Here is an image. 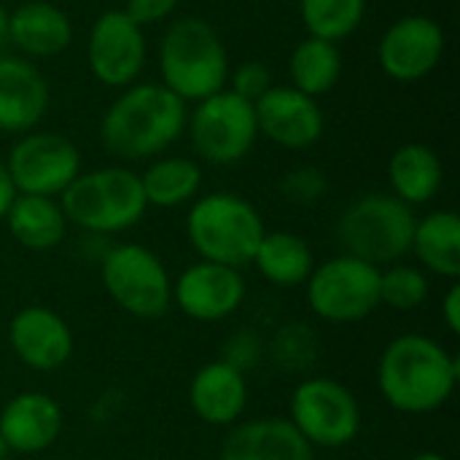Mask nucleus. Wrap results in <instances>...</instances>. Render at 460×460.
I'll use <instances>...</instances> for the list:
<instances>
[{"label":"nucleus","instance_id":"34","mask_svg":"<svg viewBox=\"0 0 460 460\" xmlns=\"http://www.w3.org/2000/svg\"><path fill=\"white\" fill-rule=\"evenodd\" d=\"M178 3H181V0H127L124 13H127L135 24L146 27V24L164 22V19L178 8Z\"/></svg>","mask_w":460,"mask_h":460},{"label":"nucleus","instance_id":"22","mask_svg":"<svg viewBox=\"0 0 460 460\" xmlns=\"http://www.w3.org/2000/svg\"><path fill=\"white\" fill-rule=\"evenodd\" d=\"M418 267L447 283L460 278V218L456 210H431L415 221L412 248Z\"/></svg>","mask_w":460,"mask_h":460},{"label":"nucleus","instance_id":"32","mask_svg":"<svg viewBox=\"0 0 460 460\" xmlns=\"http://www.w3.org/2000/svg\"><path fill=\"white\" fill-rule=\"evenodd\" d=\"M329 191V178L318 167H296L280 178V194L294 205H318Z\"/></svg>","mask_w":460,"mask_h":460},{"label":"nucleus","instance_id":"21","mask_svg":"<svg viewBox=\"0 0 460 460\" xmlns=\"http://www.w3.org/2000/svg\"><path fill=\"white\" fill-rule=\"evenodd\" d=\"M8 40L27 57H54L73 40L67 13L46 0H27L11 11Z\"/></svg>","mask_w":460,"mask_h":460},{"label":"nucleus","instance_id":"8","mask_svg":"<svg viewBox=\"0 0 460 460\" xmlns=\"http://www.w3.org/2000/svg\"><path fill=\"white\" fill-rule=\"evenodd\" d=\"M286 418L315 450L350 447L364 429L358 396L326 375H305L294 385Z\"/></svg>","mask_w":460,"mask_h":460},{"label":"nucleus","instance_id":"31","mask_svg":"<svg viewBox=\"0 0 460 460\" xmlns=\"http://www.w3.org/2000/svg\"><path fill=\"white\" fill-rule=\"evenodd\" d=\"M224 364L234 367L237 372L248 375L253 372L264 358H267V340L259 334V329L253 326H243V329H234L224 345H221V356H218Z\"/></svg>","mask_w":460,"mask_h":460},{"label":"nucleus","instance_id":"37","mask_svg":"<svg viewBox=\"0 0 460 460\" xmlns=\"http://www.w3.org/2000/svg\"><path fill=\"white\" fill-rule=\"evenodd\" d=\"M8 22H11V11L0 3V46L8 40Z\"/></svg>","mask_w":460,"mask_h":460},{"label":"nucleus","instance_id":"30","mask_svg":"<svg viewBox=\"0 0 460 460\" xmlns=\"http://www.w3.org/2000/svg\"><path fill=\"white\" fill-rule=\"evenodd\" d=\"M431 294V280L420 267L412 264H388L380 267V307L394 313H412L426 305Z\"/></svg>","mask_w":460,"mask_h":460},{"label":"nucleus","instance_id":"4","mask_svg":"<svg viewBox=\"0 0 460 460\" xmlns=\"http://www.w3.org/2000/svg\"><path fill=\"white\" fill-rule=\"evenodd\" d=\"M67 224L92 237H111L143 221L148 202L140 172L129 167H100L78 172L57 197Z\"/></svg>","mask_w":460,"mask_h":460},{"label":"nucleus","instance_id":"1","mask_svg":"<svg viewBox=\"0 0 460 460\" xmlns=\"http://www.w3.org/2000/svg\"><path fill=\"white\" fill-rule=\"evenodd\" d=\"M460 364L439 340L418 332L394 337L377 361V391L399 415L439 412L456 396Z\"/></svg>","mask_w":460,"mask_h":460},{"label":"nucleus","instance_id":"17","mask_svg":"<svg viewBox=\"0 0 460 460\" xmlns=\"http://www.w3.org/2000/svg\"><path fill=\"white\" fill-rule=\"evenodd\" d=\"M65 429V412L46 391H22L0 407V442L8 456H40Z\"/></svg>","mask_w":460,"mask_h":460},{"label":"nucleus","instance_id":"16","mask_svg":"<svg viewBox=\"0 0 460 460\" xmlns=\"http://www.w3.org/2000/svg\"><path fill=\"white\" fill-rule=\"evenodd\" d=\"M253 111L259 132L288 151H305L315 146L326 127L315 97H307L294 86H270L253 102Z\"/></svg>","mask_w":460,"mask_h":460},{"label":"nucleus","instance_id":"10","mask_svg":"<svg viewBox=\"0 0 460 460\" xmlns=\"http://www.w3.org/2000/svg\"><path fill=\"white\" fill-rule=\"evenodd\" d=\"M191 146L208 164H237L245 159L259 137L253 102L243 100L232 89H221L197 102L191 119H186Z\"/></svg>","mask_w":460,"mask_h":460},{"label":"nucleus","instance_id":"5","mask_svg":"<svg viewBox=\"0 0 460 460\" xmlns=\"http://www.w3.org/2000/svg\"><path fill=\"white\" fill-rule=\"evenodd\" d=\"M162 86L183 102H199L224 89L229 57L221 35L199 16L172 22L159 43Z\"/></svg>","mask_w":460,"mask_h":460},{"label":"nucleus","instance_id":"6","mask_svg":"<svg viewBox=\"0 0 460 460\" xmlns=\"http://www.w3.org/2000/svg\"><path fill=\"white\" fill-rule=\"evenodd\" d=\"M415 210L391 191H372L353 199L337 221V240L342 253L388 267L402 261L412 248Z\"/></svg>","mask_w":460,"mask_h":460},{"label":"nucleus","instance_id":"18","mask_svg":"<svg viewBox=\"0 0 460 460\" xmlns=\"http://www.w3.org/2000/svg\"><path fill=\"white\" fill-rule=\"evenodd\" d=\"M251 402L248 375L221 358L202 364L189 383V407L194 418L210 429H232L245 420Z\"/></svg>","mask_w":460,"mask_h":460},{"label":"nucleus","instance_id":"7","mask_svg":"<svg viewBox=\"0 0 460 460\" xmlns=\"http://www.w3.org/2000/svg\"><path fill=\"white\" fill-rule=\"evenodd\" d=\"M100 280L111 302L137 321H156L172 310V275L159 253L140 243L105 248Z\"/></svg>","mask_w":460,"mask_h":460},{"label":"nucleus","instance_id":"35","mask_svg":"<svg viewBox=\"0 0 460 460\" xmlns=\"http://www.w3.org/2000/svg\"><path fill=\"white\" fill-rule=\"evenodd\" d=\"M439 315H442L445 329H447L453 337H458L460 334V283L458 280H453V283L447 286V291H445V296H442V302H439Z\"/></svg>","mask_w":460,"mask_h":460},{"label":"nucleus","instance_id":"19","mask_svg":"<svg viewBox=\"0 0 460 460\" xmlns=\"http://www.w3.org/2000/svg\"><path fill=\"white\" fill-rule=\"evenodd\" d=\"M218 460H315V447L291 426L288 418L267 415L240 420L226 429Z\"/></svg>","mask_w":460,"mask_h":460},{"label":"nucleus","instance_id":"26","mask_svg":"<svg viewBox=\"0 0 460 460\" xmlns=\"http://www.w3.org/2000/svg\"><path fill=\"white\" fill-rule=\"evenodd\" d=\"M202 181L205 175L199 162L189 156H159L140 172L148 208L162 210L194 202L202 191Z\"/></svg>","mask_w":460,"mask_h":460},{"label":"nucleus","instance_id":"38","mask_svg":"<svg viewBox=\"0 0 460 460\" xmlns=\"http://www.w3.org/2000/svg\"><path fill=\"white\" fill-rule=\"evenodd\" d=\"M410 460H450L447 456L437 453V450H423V453H415Z\"/></svg>","mask_w":460,"mask_h":460},{"label":"nucleus","instance_id":"27","mask_svg":"<svg viewBox=\"0 0 460 460\" xmlns=\"http://www.w3.org/2000/svg\"><path fill=\"white\" fill-rule=\"evenodd\" d=\"M288 75H291V86L307 97H321L332 92L342 75V54L337 43L307 35L291 51Z\"/></svg>","mask_w":460,"mask_h":460},{"label":"nucleus","instance_id":"33","mask_svg":"<svg viewBox=\"0 0 460 460\" xmlns=\"http://www.w3.org/2000/svg\"><path fill=\"white\" fill-rule=\"evenodd\" d=\"M272 86V73L267 65L251 59V62H243L234 73H232V92L240 94L243 100L248 102H256L267 89Z\"/></svg>","mask_w":460,"mask_h":460},{"label":"nucleus","instance_id":"14","mask_svg":"<svg viewBox=\"0 0 460 460\" xmlns=\"http://www.w3.org/2000/svg\"><path fill=\"white\" fill-rule=\"evenodd\" d=\"M5 340L16 361L32 372L62 369L75 350L70 323L46 305L19 307L8 321Z\"/></svg>","mask_w":460,"mask_h":460},{"label":"nucleus","instance_id":"28","mask_svg":"<svg viewBox=\"0 0 460 460\" xmlns=\"http://www.w3.org/2000/svg\"><path fill=\"white\" fill-rule=\"evenodd\" d=\"M321 353L318 334L305 321H286L267 340V358L288 375H310Z\"/></svg>","mask_w":460,"mask_h":460},{"label":"nucleus","instance_id":"39","mask_svg":"<svg viewBox=\"0 0 460 460\" xmlns=\"http://www.w3.org/2000/svg\"><path fill=\"white\" fill-rule=\"evenodd\" d=\"M0 460H8V450L3 447V442H0Z\"/></svg>","mask_w":460,"mask_h":460},{"label":"nucleus","instance_id":"11","mask_svg":"<svg viewBox=\"0 0 460 460\" xmlns=\"http://www.w3.org/2000/svg\"><path fill=\"white\" fill-rule=\"evenodd\" d=\"M5 170L16 194L59 197L81 172V151L59 132H27L8 151Z\"/></svg>","mask_w":460,"mask_h":460},{"label":"nucleus","instance_id":"13","mask_svg":"<svg viewBox=\"0 0 460 460\" xmlns=\"http://www.w3.org/2000/svg\"><path fill=\"white\" fill-rule=\"evenodd\" d=\"M92 75L113 89H127L146 67V35L124 11H105L94 19L86 40Z\"/></svg>","mask_w":460,"mask_h":460},{"label":"nucleus","instance_id":"12","mask_svg":"<svg viewBox=\"0 0 460 460\" xmlns=\"http://www.w3.org/2000/svg\"><path fill=\"white\" fill-rule=\"evenodd\" d=\"M248 299L243 270L197 259L172 278V307L197 323H221L240 313Z\"/></svg>","mask_w":460,"mask_h":460},{"label":"nucleus","instance_id":"25","mask_svg":"<svg viewBox=\"0 0 460 460\" xmlns=\"http://www.w3.org/2000/svg\"><path fill=\"white\" fill-rule=\"evenodd\" d=\"M251 267L275 288H299L315 267V253L302 234L283 229L264 232Z\"/></svg>","mask_w":460,"mask_h":460},{"label":"nucleus","instance_id":"24","mask_svg":"<svg viewBox=\"0 0 460 460\" xmlns=\"http://www.w3.org/2000/svg\"><path fill=\"white\" fill-rule=\"evenodd\" d=\"M8 234L27 251L43 253L57 248L67 234V218L57 197L16 194L8 213L3 216Z\"/></svg>","mask_w":460,"mask_h":460},{"label":"nucleus","instance_id":"29","mask_svg":"<svg viewBox=\"0 0 460 460\" xmlns=\"http://www.w3.org/2000/svg\"><path fill=\"white\" fill-rule=\"evenodd\" d=\"M299 13L313 38L337 43L361 27L367 0H299Z\"/></svg>","mask_w":460,"mask_h":460},{"label":"nucleus","instance_id":"2","mask_svg":"<svg viewBox=\"0 0 460 460\" xmlns=\"http://www.w3.org/2000/svg\"><path fill=\"white\" fill-rule=\"evenodd\" d=\"M186 102L162 84H135L116 97L100 121L111 156L140 162L167 151L186 129Z\"/></svg>","mask_w":460,"mask_h":460},{"label":"nucleus","instance_id":"3","mask_svg":"<svg viewBox=\"0 0 460 460\" xmlns=\"http://www.w3.org/2000/svg\"><path fill=\"white\" fill-rule=\"evenodd\" d=\"M267 226L253 202L232 191H210L191 202L186 213V237L202 261L245 270Z\"/></svg>","mask_w":460,"mask_h":460},{"label":"nucleus","instance_id":"23","mask_svg":"<svg viewBox=\"0 0 460 460\" xmlns=\"http://www.w3.org/2000/svg\"><path fill=\"white\" fill-rule=\"evenodd\" d=\"M445 183V167L439 154L423 143H407L388 159V186L396 199L412 210L429 205Z\"/></svg>","mask_w":460,"mask_h":460},{"label":"nucleus","instance_id":"15","mask_svg":"<svg viewBox=\"0 0 460 460\" xmlns=\"http://www.w3.org/2000/svg\"><path fill=\"white\" fill-rule=\"evenodd\" d=\"M445 54V30L423 13L396 19L380 38L377 59L388 78L412 84L426 78Z\"/></svg>","mask_w":460,"mask_h":460},{"label":"nucleus","instance_id":"9","mask_svg":"<svg viewBox=\"0 0 460 460\" xmlns=\"http://www.w3.org/2000/svg\"><path fill=\"white\" fill-rule=\"evenodd\" d=\"M305 302L323 323H361L380 310V267L348 253L332 256L313 267Z\"/></svg>","mask_w":460,"mask_h":460},{"label":"nucleus","instance_id":"36","mask_svg":"<svg viewBox=\"0 0 460 460\" xmlns=\"http://www.w3.org/2000/svg\"><path fill=\"white\" fill-rule=\"evenodd\" d=\"M13 197H16V189H13V183H11V175H8V170H5V162L0 159V221H3V216L8 213Z\"/></svg>","mask_w":460,"mask_h":460},{"label":"nucleus","instance_id":"20","mask_svg":"<svg viewBox=\"0 0 460 460\" xmlns=\"http://www.w3.org/2000/svg\"><path fill=\"white\" fill-rule=\"evenodd\" d=\"M51 92L43 73L22 57H0V132L27 135L49 111Z\"/></svg>","mask_w":460,"mask_h":460}]
</instances>
